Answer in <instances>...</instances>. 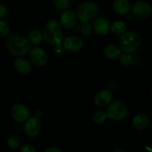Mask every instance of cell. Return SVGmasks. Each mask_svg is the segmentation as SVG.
Listing matches in <instances>:
<instances>
[{"instance_id": "obj_29", "label": "cell", "mask_w": 152, "mask_h": 152, "mask_svg": "<svg viewBox=\"0 0 152 152\" xmlns=\"http://www.w3.org/2000/svg\"><path fill=\"white\" fill-rule=\"evenodd\" d=\"M42 115V110H37L35 112V117L38 118L39 119V117H40Z\"/></svg>"}, {"instance_id": "obj_2", "label": "cell", "mask_w": 152, "mask_h": 152, "mask_svg": "<svg viewBox=\"0 0 152 152\" xmlns=\"http://www.w3.org/2000/svg\"><path fill=\"white\" fill-rule=\"evenodd\" d=\"M43 37L49 44L60 46L64 40V34L61 23L55 20L48 22L43 31Z\"/></svg>"}, {"instance_id": "obj_31", "label": "cell", "mask_w": 152, "mask_h": 152, "mask_svg": "<svg viewBox=\"0 0 152 152\" xmlns=\"http://www.w3.org/2000/svg\"><path fill=\"white\" fill-rule=\"evenodd\" d=\"M151 91H152V90H151Z\"/></svg>"}, {"instance_id": "obj_30", "label": "cell", "mask_w": 152, "mask_h": 152, "mask_svg": "<svg viewBox=\"0 0 152 152\" xmlns=\"http://www.w3.org/2000/svg\"><path fill=\"white\" fill-rule=\"evenodd\" d=\"M113 152H125V151L124 150H122V149L118 148V149H116V150H114Z\"/></svg>"}, {"instance_id": "obj_7", "label": "cell", "mask_w": 152, "mask_h": 152, "mask_svg": "<svg viewBox=\"0 0 152 152\" xmlns=\"http://www.w3.org/2000/svg\"><path fill=\"white\" fill-rule=\"evenodd\" d=\"M131 8L134 17L139 19L147 18L152 12L151 5L145 1H137Z\"/></svg>"}, {"instance_id": "obj_26", "label": "cell", "mask_w": 152, "mask_h": 152, "mask_svg": "<svg viewBox=\"0 0 152 152\" xmlns=\"http://www.w3.org/2000/svg\"><path fill=\"white\" fill-rule=\"evenodd\" d=\"M20 152H37V150L31 145H24L20 148Z\"/></svg>"}, {"instance_id": "obj_24", "label": "cell", "mask_w": 152, "mask_h": 152, "mask_svg": "<svg viewBox=\"0 0 152 152\" xmlns=\"http://www.w3.org/2000/svg\"><path fill=\"white\" fill-rule=\"evenodd\" d=\"M81 31L82 34L85 36H90L92 34L93 31V25L90 24V23H84L81 27Z\"/></svg>"}, {"instance_id": "obj_19", "label": "cell", "mask_w": 152, "mask_h": 152, "mask_svg": "<svg viewBox=\"0 0 152 152\" xmlns=\"http://www.w3.org/2000/svg\"><path fill=\"white\" fill-rule=\"evenodd\" d=\"M43 40V34L41 31L37 29H34L29 33L28 34V40L30 43L34 46L40 44Z\"/></svg>"}, {"instance_id": "obj_22", "label": "cell", "mask_w": 152, "mask_h": 152, "mask_svg": "<svg viewBox=\"0 0 152 152\" xmlns=\"http://www.w3.org/2000/svg\"><path fill=\"white\" fill-rule=\"evenodd\" d=\"M55 8L60 11H64L70 5V0H53Z\"/></svg>"}, {"instance_id": "obj_14", "label": "cell", "mask_w": 152, "mask_h": 152, "mask_svg": "<svg viewBox=\"0 0 152 152\" xmlns=\"http://www.w3.org/2000/svg\"><path fill=\"white\" fill-rule=\"evenodd\" d=\"M14 68L20 75H26L32 70L31 65L28 60L23 57H19L14 61Z\"/></svg>"}, {"instance_id": "obj_20", "label": "cell", "mask_w": 152, "mask_h": 152, "mask_svg": "<svg viewBox=\"0 0 152 152\" xmlns=\"http://www.w3.org/2000/svg\"><path fill=\"white\" fill-rule=\"evenodd\" d=\"M107 119L106 113L102 110H99L93 115V121L97 125H102Z\"/></svg>"}, {"instance_id": "obj_27", "label": "cell", "mask_w": 152, "mask_h": 152, "mask_svg": "<svg viewBox=\"0 0 152 152\" xmlns=\"http://www.w3.org/2000/svg\"><path fill=\"white\" fill-rule=\"evenodd\" d=\"M7 14H8V9H7L6 6L0 4V19L5 18Z\"/></svg>"}, {"instance_id": "obj_13", "label": "cell", "mask_w": 152, "mask_h": 152, "mask_svg": "<svg viewBox=\"0 0 152 152\" xmlns=\"http://www.w3.org/2000/svg\"><path fill=\"white\" fill-rule=\"evenodd\" d=\"M113 94L109 90H103L97 93L94 97V103L98 107L107 106L111 103Z\"/></svg>"}, {"instance_id": "obj_11", "label": "cell", "mask_w": 152, "mask_h": 152, "mask_svg": "<svg viewBox=\"0 0 152 152\" xmlns=\"http://www.w3.org/2000/svg\"><path fill=\"white\" fill-rule=\"evenodd\" d=\"M93 30L97 34L104 36L109 32L110 25L106 17L100 16L95 19L93 21Z\"/></svg>"}, {"instance_id": "obj_28", "label": "cell", "mask_w": 152, "mask_h": 152, "mask_svg": "<svg viewBox=\"0 0 152 152\" xmlns=\"http://www.w3.org/2000/svg\"><path fill=\"white\" fill-rule=\"evenodd\" d=\"M44 152H63L60 148L56 147H49L45 150Z\"/></svg>"}, {"instance_id": "obj_12", "label": "cell", "mask_w": 152, "mask_h": 152, "mask_svg": "<svg viewBox=\"0 0 152 152\" xmlns=\"http://www.w3.org/2000/svg\"><path fill=\"white\" fill-rule=\"evenodd\" d=\"M76 23V15L71 10H66L61 14V25L64 29L69 30L75 26Z\"/></svg>"}, {"instance_id": "obj_23", "label": "cell", "mask_w": 152, "mask_h": 152, "mask_svg": "<svg viewBox=\"0 0 152 152\" xmlns=\"http://www.w3.org/2000/svg\"><path fill=\"white\" fill-rule=\"evenodd\" d=\"M20 144H21L20 140L16 136H12V137H9V139L8 140V145L12 149H17L20 148Z\"/></svg>"}, {"instance_id": "obj_10", "label": "cell", "mask_w": 152, "mask_h": 152, "mask_svg": "<svg viewBox=\"0 0 152 152\" xmlns=\"http://www.w3.org/2000/svg\"><path fill=\"white\" fill-rule=\"evenodd\" d=\"M83 40L80 37L70 36L64 40V47L69 52H75L81 50L83 47Z\"/></svg>"}, {"instance_id": "obj_16", "label": "cell", "mask_w": 152, "mask_h": 152, "mask_svg": "<svg viewBox=\"0 0 152 152\" xmlns=\"http://www.w3.org/2000/svg\"><path fill=\"white\" fill-rule=\"evenodd\" d=\"M104 54L108 59L116 60L120 58V57L122 56V50L118 46L110 44L104 48Z\"/></svg>"}, {"instance_id": "obj_25", "label": "cell", "mask_w": 152, "mask_h": 152, "mask_svg": "<svg viewBox=\"0 0 152 152\" xmlns=\"http://www.w3.org/2000/svg\"><path fill=\"white\" fill-rule=\"evenodd\" d=\"M120 62L121 64L125 66L131 65L133 63V58L130 54L125 53L124 55H122L120 57Z\"/></svg>"}, {"instance_id": "obj_15", "label": "cell", "mask_w": 152, "mask_h": 152, "mask_svg": "<svg viewBox=\"0 0 152 152\" xmlns=\"http://www.w3.org/2000/svg\"><path fill=\"white\" fill-rule=\"evenodd\" d=\"M115 12L121 15L128 14L131 10V3L129 0H115L113 4Z\"/></svg>"}, {"instance_id": "obj_18", "label": "cell", "mask_w": 152, "mask_h": 152, "mask_svg": "<svg viewBox=\"0 0 152 152\" xmlns=\"http://www.w3.org/2000/svg\"><path fill=\"white\" fill-rule=\"evenodd\" d=\"M127 26L122 21H116L110 25V30L116 35H122L125 32Z\"/></svg>"}, {"instance_id": "obj_1", "label": "cell", "mask_w": 152, "mask_h": 152, "mask_svg": "<svg viewBox=\"0 0 152 152\" xmlns=\"http://www.w3.org/2000/svg\"><path fill=\"white\" fill-rule=\"evenodd\" d=\"M5 45L11 55L21 57L27 54L31 50V43L28 39L12 34H9L5 40Z\"/></svg>"}, {"instance_id": "obj_6", "label": "cell", "mask_w": 152, "mask_h": 152, "mask_svg": "<svg viewBox=\"0 0 152 152\" xmlns=\"http://www.w3.org/2000/svg\"><path fill=\"white\" fill-rule=\"evenodd\" d=\"M30 58L34 65L42 67L47 64L48 55L43 49L34 46L30 50Z\"/></svg>"}, {"instance_id": "obj_4", "label": "cell", "mask_w": 152, "mask_h": 152, "mask_svg": "<svg viewBox=\"0 0 152 152\" xmlns=\"http://www.w3.org/2000/svg\"><path fill=\"white\" fill-rule=\"evenodd\" d=\"M99 12V6L93 2H86L81 4L77 8L76 16L80 21L87 23Z\"/></svg>"}, {"instance_id": "obj_8", "label": "cell", "mask_w": 152, "mask_h": 152, "mask_svg": "<svg viewBox=\"0 0 152 152\" xmlns=\"http://www.w3.org/2000/svg\"><path fill=\"white\" fill-rule=\"evenodd\" d=\"M11 116L17 122H26L30 116V110L23 104H16L11 108Z\"/></svg>"}, {"instance_id": "obj_9", "label": "cell", "mask_w": 152, "mask_h": 152, "mask_svg": "<svg viewBox=\"0 0 152 152\" xmlns=\"http://www.w3.org/2000/svg\"><path fill=\"white\" fill-rule=\"evenodd\" d=\"M41 130V122L38 118L31 117L28 119L24 125V131L29 137H35Z\"/></svg>"}, {"instance_id": "obj_21", "label": "cell", "mask_w": 152, "mask_h": 152, "mask_svg": "<svg viewBox=\"0 0 152 152\" xmlns=\"http://www.w3.org/2000/svg\"><path fill=\"white\" fill-rule=\"evenodd\" d=\"M11 32V28L8 23L4 20H0V37H8Z\"/></svg>"}, {"instance_id": "obj_5", "label": "cell", "mask_w": 152, "mask_h": 152, "mask_svg": "<svg viewBox=\"0 0 152 152\" xmlns=\"http://www.w3.org/2000/svg\"><path fill=\"white\" fill-rule=\"evenodd\" d=\"M128 108L121 102H113L109 104L106 110L107 118L115 121L125 119L128 116Z\"/></svg>"}, {"instance_id": "obj_17", "label": "cell", "mask_w": 152, "mask_h": 152, "mask_svg": "<svg viewBox=\"0 0 152 152\" xmlns=\"http://www.w3.org/2000/svg\"><path fill=\"white\" fill-rule=\"evenodd\" d=\"M148 118L144 113H138L133 119V125L139 131H142L146 128L148 125Z\"/></svg>"}, {"instance_id": "obj_3", "label": "cell", "mask_w": 152, "mask_h": 152, "mask_svg": "<svg viewBox=\"0 0 152 152\" xmlns=\"http://www.w3.org/2000/svg\"><path fill=\"white\" fill-rule=\"evenodd\" d=\"M142 40L137 32L126 31L121 35L119 39V46L121 49L125 53L131 54L136 52L141 46Z\"/></svg>"}]
</instances>
